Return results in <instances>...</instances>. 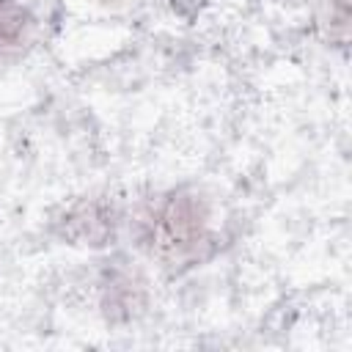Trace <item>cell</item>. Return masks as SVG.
Masks as SVG:
<instances>
[{
    "label": "cell",
    "instance_id": "6da1fadb",
    "mask_svg": "<svg viewBox=\"0 0 352 352\" xmlns=\"http://www.w3.org/2000/svg\"><path fill=\"white\" fill-rule=\"evenodd\" d=\"M206 228V214L201 212L195 198L179 195L170 198L151 220V239L162 253H184L190 250Z\"/></svg>",
    "mask_w": 352,
    "mask_h": 352
}]
</instances>
